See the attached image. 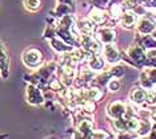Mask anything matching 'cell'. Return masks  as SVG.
Segmentation results:
<instances>
[{
    "label": "cell",
    "mask_w": 156,
    "mask_h": 139,
    "mask_svg": "<svg viewBox=\"0 0 156 139\" xmlns=\"http://www.w3.org/2000/svg\"><path fill=\"white\" fill-rule=\"evenodd\" d=\"M111 15L113 17H120L123 15V8H122V5H119V4H113L111 7Z\"/></svg>",
    "instance_id": "obj_19"
},
{
    "label": "cell",
    "mask_w": 156,
    "mask_h": 139,
    "mask_svg": "<svg viewBox=\"0 0 156 139\" xmlns=\"http://www.w3.org/2000/svg\"><path fill=\"white\" fill-rule=\"evenodd\" d=\"M151 129H152V124H151L150 121L141 119V121H139V126H137L136 133L139 135H141V137H144V135H147L148 133H150Z\"/></svg>",
    "instance_id": "obj_15"
},
{
    "label": "cell",
    "mask_w": 156,
    "mask_h": 139,
    "mask_svg": "<svg viewBox=\"0 0 156 139\" xmlns=\"http://www.w3.org/2000/svg\"><path fill=\"white\" fill-rule=\"evenodd\" d=\"M152 2H156V0H152Z\"/></svg>",
    "instance_id": "obj_27"
},
{
    "label": "cell",
    "mask_w": 156,
    "mask_h": 139,
    "mask_svg": "<svg viewBox=\"0 0 156 139\" xmlns=\"http://www.w3.org/2000/svg\"><path fill=\"white\" fill-rule=\"evenodd\" d=\"M131 99L132 102L137 103V105H141L143 102H145V90L144 89H135V90L131 93Z\"/></svg>",
    "instance_id": "obj_13"
},
{
    "label": "cell",
    "mask_w": 156,
    "mask_h": 139,
    "mask_svg": "<svg viewBox=\"0 0 156 139\" xmlns=\"http://www.w3.org/2000/svg\"><path fill=\"white\" fill-rule=\"evenodd\" d=\"M147 56L150 57V58H156V51H150L147 53Z\"/></svg>",
    "instance_id": "obj_24"
},
{
    "label": "cell",
    "mask_w": 156,
    "mask_h": 139,
    "mask_svg": "<svg viewBox=\"0 0 156 139\" xmlns=\"http://www.w3.org/2000/svg\"><path fill=\"white\" fill-rule=\"evenodd\" d=\"M88 65H90V68L94 72H99V70H101L103 68H104V60L99 56L92 55V56H90V58H88Z\"/></svg>",
    "instance_id": "obj_11"
},
{
    "label": "cell",
    "mask_w": 156,
    "mask_h": 139,
    "mask_svg": "<svg viewBox=\"0 0 156 139\" xmlns=\"http://www.w3.org/2000/svg\"><path fill=\"white\" fill-rule=\"evenodd\" d=\"M101 95H103V93L100 91V89H98V88L88 89V90L81 93V98H86L87 101H94V102L100 99Z\"/></svg>",
    "instance_id": "obj_10"
},
{
    "label": "cell",
    "mask_w": 156,
    "mask_h": 139,
    "mask_svg": "<svg viewBox=\"0 0 156 139\" xmlns=\"http://www.w3.org/2000/svg\"><path fill=\"white\" fill-rule=\"evenodd\" d=\"M23 62L28 68H36L41 62V53L36 49H27L23 55Z\"/></svg>",
    "instance_id": "obj_1"
},
{
    "label": "cell",
    "mask_w": 156,
    "mask_h": 139,
    "mask_svg": "<svg viewBox=\"0 0 156 139\" xmlns=\"http://www.w3.org/2000/svg\"><path fill=\"white\" fill-rule=\"evenodd\" d=\"M126 108L127 106L124 105L123 102L120 101H116V102H112L111 105L108 106V115L113 119H118V118H122V117L126 115Z\"/></svg>",
    "instance_id": "obj_3"
},
{
    "label": "cell",
    "mask_w": 156,
    "mask_h": 139,
    "mask_svg": "<svg viewBox=\"0 0 156 139\" xmlns=\"http://www.w3.org/2000/svg\"><path fill=\"white\" fill-rule=\"evenodd\" d=\"M145 102L150 103V105H155L156 103V90L145 91Z\"/></svg>",
    "instance_id": "obj_18"
},
{
    "label": "cell",
    "mask_w": 156,
    "mask_h": 139,
    "mask_svg": "<svg viewBox=\"0 0 156 139\" xmlns=\"http://www.w3.org/2000/svg\"><path fill=\"white\" fill-rule=\"evenodd\" d=\"M83 109L86 110L87 113L95 111V103H94V101H86V102H84V105H83Z\"/></svg>",
    "instance_id": "obj_21"
},
{
    "label": "cell",
    "mask_w": 156,
    "mask_h": 139,
    "mask_svg": "<svg viewBox=\"0 0 156 139\" xmlns=\"http://www.w3.org/2000/svg\"><path fill=\"white\" fill-rule=\"evenodd\" d=\"M81 46L90 53H99L100 52V44L92 35H83L81 36Z\"/></svg>",
    "instance_id": "obj_2"
},
{
    "label": "cell",
    "mask_w": 156,
    "mask_h": 139,
    "mask_svg": "<svg viewBox=\"0 0 156 139\" xmlns=\"http://www.w3.org/2000/svg\"><path fill=\"white\" fill-rule=\"evenodd\" d=\"M90 20L94 21L95 24H103L105 21V13L101 9L95 8L90 12Z\"/></svg>",
    "instance_id": "obj_12"
},
{
    "label": "cell",
    "mask_w": 156,
    "mask_h": 139,
    "mask_svg": "<svg viewBox=\"0 0 156 139\" xmlns=\"http://www.w3.org/2000/svg\"><path fill=\"white\" fill-rule=\"evenodd\" d=\"M136 24V15L132 11H126L122 15V25L127 29H131Z\"/></svg>",
    "instance_id": "obj_8"
},
{
    "label": "cell",
    "mask_w": 156,
    "mask_h": 139,
    "mask_svg": "<svg viewBox=\"0 0 156 139\" xmlns=\"http://www.w3.org/2000/svg\"><path fill=\"white\" fill-rule=\"evenodd\" d=\"M81 76H83V78H86V80H91V78L94 77V70H92L91 68H88V69H83Z\"/></svg>",
    "instance_id": "obj_22"
},
{
    "label": "cell",
    "mask_w": 156,
    "mask_h": 139,
    "mask_svg": "<svg viewBox=\"0 0 156 139\" xmlns=\"http://www.w3.org/2000/svg\"><path fill=\"white\" fill-rule=\"evenodd\" d=\"M151 118H152V119H154V121H156V109H155V110H154V111H152V113H151Z\"/></svg>",
    "instance_id": "obj_25"
},
{
    "label": "cell",
    "mask_w": 156,
    "mask_h": 139,
    "mask_svg": "<svg viewBox=\"0 0 156 139\" xmlns=\"http://www.w3.org/2000/svg\"><path fill=\"white\" fill-rule=\"evenodd\" d=\"M119 88H120V82H119L118 80H111L108 82V89L111 91H118Z\"/></svg>",
    "instance_id": "obj_20"
},
{
    "label": "cell",
    "mask_w": 156,
    "mask_h": 139,
    "mask_svg": "<svg viewBox=\"0 0 156 139\" xmlns=\"http://www.w3.org/2000/svg\"><path fill=\"white\" fill-rule=\"evenodd\" d=\"M156 84V69H147L141 74V85L150 89L152 85Z\"/></svg>",
    "instance_id": "obj_5"
},
{
    "label": "cell",
    "mask_w": 156,
    "mask_h": 139,
    "mask_svg": "<svg viewBox=\"0 0 156 139\" xmlns=\"http://www.w3.org/2000/svg\"><path fill=\"white\" fill-rule=\"evenodd\" d=\"M129 56L132 57V58L135 60V61H141L143 60V49L141 48H137V46H135V48L129 49Z\"/></svg>",
    "instance_id": "obj_16"
},
{
    "label": "cell",
    "mask_w": 156,
    "mask_h": 139,
    "mask_svg": "<svg viewBox=\"0 0 156 139\" xmlns=\"http://www.w3.org/2000/svg\"><path fill=\"white\" fill-rule=\"evenodd\" d=\"M24 4H26L27 9L36 11L40 7V0H24Z\"/></svg>",
    "instance_id": "obj_17"
},
{
    "label": "cell",
    "mask_w": 156,
    "mask_h": 139,
    "mask_svg": "<svg viewBox=\"0 0 156 139\" xmlns=\"http://www.w3.org/2000/svg\"><path fill=\"white\" fill-rule=\"evenodd\" d=\"M104 57L105 60L109 62V64H115L120 60V53L118 51L115 45L112 44H105V48H104Z\"/></svg>",
    "instance_id": "obj_4"
},
{
    "label": "cell",
    "mask_w": 156,
    "mask_h": 139,
    "mask_svg": "<svg viewBox=\"0 0 156 139\" xmlns=\"http://www.w3.org/2000/svg\"><path fill=\"white\" fill-rule=\"evenodd\" d=\"M98 40L104 44H111L115 41V32L109 28H100L98 31Z\"/></svg>",
    "instance_id": "obj_6"
},
{
    "label": "cell",
    "mask_w": 156,
    "mask_h": 139,
    "mask_svg": "<svg viewBox=\"0 0 156 139\" xmlns=\"http://www.w3.org/2000/svg\"><path fill=\"white\" fill-rule=\"evenodd\" d=\"M155 90H156V85H155Z\"/></svg>",
    "instance_id": "obj_26"
},
{
    "label": "cell",
    "mask_w": 156,
    "mask_h": 139,
    "mask_svg": "<svg viewBox=\"0 0 156 139\" xmlns=\"http://www.w3.org/2000/svg\"><path fill=\"white\" fill-rule=\"evenodd\" d=\"M77 129L81 134L84 135H91L92 134V129H94V123L91 119H81V122L79 123Z\"/></svg>",
    "instance_id": "obj_14"
},
{
    "label": "cell",
    "mask_w": 156,
    "mask_h": 139,
    "mask_svg": "<svg viewBox=\"0 0 156 139\" xmlns=\"http://www.w3.org/2000/svg\"><path fill=\"white\" fill-rule=\"evenodd\" d=\"M90 137L91 138H108V134H105L104 131L99 130V131H95V133H92Z\"/></svg>",
    "instance_id": "obj_23"
},
{
    "label": "cell",
    "mask_w": 156,
    "mask_h": 139,
    "mask_svg": "<svg viewBox=\"0 0 156 139\" xmlns=\"http://www.w3.org/2000/svg\"><path fill=\"white\" fill-rule=\"evenodd\" d=\"M77 28L83 35H92L95 31V23L90 19H84L77 23Z\"/></svg>",
    "instance_id": "obj_9"
},
{
    "label": "cell",
    "mask_w": 156,
    "mask_h": 139,
    "mask_svg": "<svg viewBox=\"0 0 156 139\" xmlns=\"http://www.w3.org/2000/svg\"><path fill=\"white\" fill-rule=\"evenodd\" d=\"M137 29H139L140 33L148 35V33H151V32H154L155 23L151 19H148V17H143V19L139 21V24H137Z\"/></svg>",
    "instance_id": "obj_7"
}]
</instances>
